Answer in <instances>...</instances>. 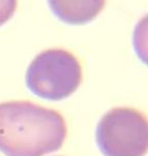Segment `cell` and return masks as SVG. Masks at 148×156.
Here are the masks:
<instances>
[{
    "mask_svg": "<svg viewBox=\"0 0 148 156\" xmlns=\"http://www.w3.org/2000/svg\"><path fill=\"white\" fill-rule=\"evenodd\" d=\"M67 134L61 114L29 101L0 103V151L6 156H44L59 150Z\"/></svg>",
    "mask_w": 148,
    "mask_h": 156,
    "instance_id": "1",
    "label": "cell"
},
{
    "mask_svg": "<svg viewBox=\"0 0 148 156\" xmlns=\"http://www.w3.org/2000/svg\"><path fill=\"white\" fill-rule=\"evenodd\" d=\"M83 79L82 66L71 52L48 49L31 62L26 72L28 89L42 99L60 101L78 90Z\"/></svg>",
    "mask_w": 148,
    "mask_h": 156,
    "instance_id": "2",
    "label": "cell"
},
{
    "mask_svg": "<svg viewBox=\"0 0 148 156\" xmlns=\"http://www.w3.org/2000/svg\"><path fill=\"white\" fill-rule=\"evenodd\" d=\"M105 156H144L148 148L146 117L132 107H115L99 122L95 132Z\"/></svg>",
    "mask_w": 148,
    "mask_h": 156,
    "instance_id": "3",
    "label": "cell"
},
{
    "mask_svg": "<svg viewBox=\"0 0 148 156\" xmlns=\"http://www.w3.org/2000/svg\"><path fill=\"white\" fill-rule=\"evenodd\" d=\"M107 0H48L52 12L71 25L89 23L104 9Z\"/></svg>",
    "mask_w": 148,
    "mask_h": 156,
    "instance_id": "4",
    "label": "cell"
},
{
    "mask_svg": "<svg viewBox=\"0 0 148 156\" xmlns=\"http://www.w3.org/2000/svg\"><path fill=\"white\" fill-rule=\"evenodd\" d=\"M18 0H0V26L5 24L14 16Z\"/></svg>",
    "mask_w": 148,
    "mask_h": 156,
    "instance_id": "5",
    "label": "cell"
}]
</instances>
